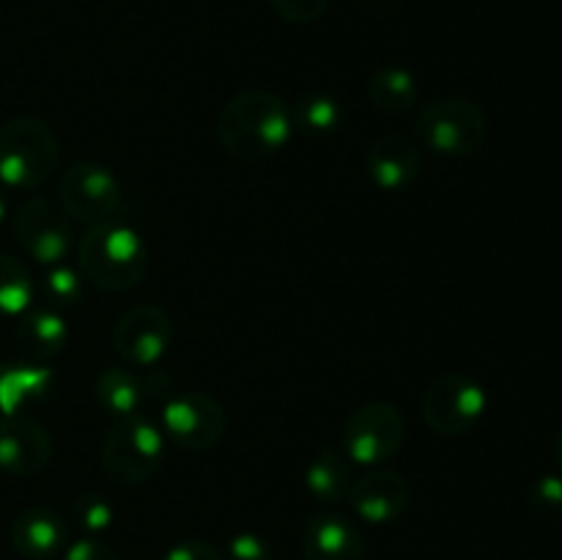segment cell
Instances as JSON below:
<instances>
[{
	"instance_id": "obj_23",
	"label": "cell",
	"mask_w": 562,
	"mask_h": 560,
	"mask_svg": "<svg viewBox=\"0 0 562 560\" xmlns=\"http://www.w3.org/2000/svg\"><path fill=\"white\" fill-rule=\"evenodd\" d=\"M296 115H300V124L305 126L307 132L324 135V132H333L335 126L340 124L344 110H340V104L335 102V99L324 97V93H313V97H307L305 102L300 104Z\"/></svg>"
},
{
	"instance_id": "obj_5",
	"label": "cell",
	"mask_w": 562,
	"mask_h": 560,
	"mask_svg": "<svg viewBox=\"0 0 562 560\" xmlns=\"http://www.w3.org/2000/svg\"><path fill=\"white\" fill-rule=\"evenodd\" d=\"M486 115L464 97H442L417 113V135L423 146L442 157H472L486 141Z\"/></svg>"
},
{
	"instance_id": "obj_18",
	"label": "cell",
	"mask_w": 562,
	"mask_h": 560,
	"mask_svg": "<svg viewBox=\"0 0 562 560\" xmlns=\"http://www.w3.org/2000/svg\"><path fill=\"white\" fill-rule=\"evenodd\" d=\"M53 371L31 362L0 366V412L22 415L25 406L36 404L53 390Z\"/></svg>"
},
{
	"instance_id": "obj_31",
	"label": "cell",
	"mask_w": 562,
	"mask_h": 560,
	"mask_svg": "<svg viewBox=\"0 0 562 560\" xmlns=\"http://www.w3.org/2000/svg\"><path fill=\"white\" fill-rule=\"evenodd\" d=\"M554 461H558V467L562 470V428L554 434Z\"/></svg>"
},
{
	"instance_id": "obj_14",
	"label": "cell",
	"mask_w": 562,
	"mask_h": 560,
	"mask_svg": "<svg viewBox=\"0 0 562 560\" xmlns=\"http://www.w3.org/2000/svg\"><path fill=\"white\" fill-rule=\"evenodd\" d=\"M302 560H368V544L355 522L324 511L302 527Z\"/></svg>"
},
{
	"instance_id": "obj_8",
	"label": "cell",
	"mask_w": 562,
	"mask_h": 560,
	"mask_svg": "<svg viewBox=\"0 0 562 560\" xmlns=\"http://www.w3.org/2000/svg\"><path fill=\"white\" fill-rule=\"evenodd\" d=\"M14 234L22 250L38 264H60L71 247L75 236V217L55 198L33 195L20 206L14 217Z\"/></svg>"
},
{
	"instance_id": "obj_11",
	"label": "cell",
	"mask_w": 562,
	"mask_h": 560,
	"mask_svg": "<svg viewBox=\"0 0 562 560\" xmlns=\"http://www.w3.org/2000/svg\"><path fill=\"white\" fill-rule=\"evenodd\" d=\"M173 344V322L159 305H135L113 327V346L130 368H154Z\"/></svg>"
},
{
	"instance_id": "obj_22",
	"label": "cell",
	"mask_w": 562,
	"mask_h": 560,
	"mask_svg": "<svg viewBox=\"0 0 562 560\" xmlns=\"http://www.w3.org/2000/svg\"><path fill=\"white\" fill-rule=\"evenodd\" d=\"M36 285L25 264L11 253H0V316H16L31 307Z\"/></svg>"
},
{
	"instance_id": "obj_20",
	"label": "cell",
	"mask_w": 562,
	"mask_h": 560,
	"mask_svg": "<svg viewBox=\"0 0 562 560\" xmlns=\"http://www.w3.org/2000/svg\"><path fill=\"white\" fill-rule=\"evenodd\" d=\"M66 338H69V329L60 313H55L53 307H38L22 316V322L16 324V340H20L22 351L33 357H55L58 351H64Z\"/></svg>"
},
{
	"instance_id": "obj_17",
	"label": "cell",
	"mask_w": 562,
	"mask_h": 560,
	"mask_svg": "<svg viewBox=\"0 0 562 560\" xmlns=\"http://www.w3.org/2000/svg\"><path fill=\"white\" fill-rule=\"evenodd\" d=\"M66 541V525L53 508L33 505L11 522V544L22 558L44 560L60 552Z\"/></svg>"
},
{
	"instance_id": "obj_3",
	"label": "cell",
	"mask_w": 562,
	"mask_h": 560,
	"mask_svg": "<svg viewBox=\"0 0 562 560\" xmlns=\"http://www.w3.org/2000/svg\"><path fill=\"white\" fill-rule=\"evenodd\" d=\"M60 165L53 126L33 115H16L0 126V184L31 192L47 184Z\"/></svg>"
},
{
	"instance_id": "obj_21",
	"label": "cell",
	"mask_w": 562,
	"mask_h": 560,
	"mask_svg": "<svg viewBox=\"0 0 562 560\" xmlns=\"http://www.w3.org/2000/svg\"><path fill=\"white\" fill-rule=\"evenodd\" d=\"M373 104L384 113H409L417 102V80L409 69H401V66H384L373 75L371 86Z\"/></svg>"
},
{
	"instance_id": "obj_25",
	"label": "cell",
	"mask_w": 562,
	"mask_h": 560,
	"mask_svg": "<svg viewBox=\"0 0 562 560\" xmlns=\"http://www.w3.org/2000/svg\"><path fill=\"white\" fill-rule=\"evenodd\" d=\"M75 511L77 519H80L91 533L104 530V527H110V522H113V508H110L108 497H102V494L97 492L82 494V497L77 500Z\"/></svg>"
},
{
	"instance_id": "obj_28",
	"label": "cell",
	"mask_w": 562,
	"mask_h": 560,
	"mask_svg": "<svg viewBox=\"0 0 562 560\" xmlns=\"http://www.w3.org/2000/svg\"><path fill=\"white\" fill-rule=\"evenodd\" d=\"M231 560H272V547L256 533H241L231 541Z\"/></svg>"
},
{
	"instance_id": "obj_19",
	"label": "cell",
	"mask_w": 562,
	"mask_h": 560,
	"mask_svg": "<svg viewBox=\"0 0 562 560\" xmlns=\"http://www.w3.org/2000/svg\"><path fill=\"white\" fill-rule=\"evenodd\" d=\"M351 461L344 453V448H335L327 445L316 459L311 461L305 472L307 492L313 494L322 503H340V500L349 497V489L355 475H351Z\"/></svg>"
},
{
	"instance_id": "obj_12",
	"label": "cell",
	"mask_w": 562,
	"mask_h": 560,
	"mask_svg": "<svg viewBox=\"0 0 562 560\" xmlns=\"http://www.w3.org/2000/svg\"><path fill=\"white\" fill-rule=\"evenodd\" d=\"M53 459V437L27 415L0 417V470L14 478L38 475Z\"/></svg>"
},
{
	"instance_id": "obj_4",
	"label": "cell",
	"mask_w": 562,
	"mask_h": 560,
	"mask_svg": "<svg viewBox=\"0 0 562 560\" xmlns=\"http://www.w3.org/2000/svg\"><path fill=\"white\" fill-rule=\"evenodd\" d=\"M165 456V437L143 415L119 417L102 443V467L119 486H140L157 472Z\"/></svg>"
},
{
	"instance_id": "obj_24",
	"label": "cell",
	"mask_w": 562,
	"mask_h": 560,
	"mask_svg": "<svg viewBox=\"0 0 562 560\" xmlns=\"http://www.w3.org/2000/svg\"><path fill=\"white\" fill-rule=\"evenodd\" d=\"M269 5L274 9V14H280V20L307 25V22H316L318 16H324L329 0H269Z\"/></svg>"
},
{
	"instance_id": "obj_32",
	"label": "cell",
	"mask_w": 562,
	"mask_h": 560,
	"mask_svg": "<svg viewBox=\"0 0 562 560\" xmlns=\"http://www.w3.org/2000/svg\"><path fill=\"white\" fill-rule=\"evenodd\" d=\"M5 214H9V198H5V192L0 190V225H3Z\"/></svg>"
},
{
	"instance_id": "obj_26",
	"label": "cell",
	"mask_w": 562,
	"mask_h": 560,
	"mask_svg": "<svg viewBox=\"0 0 562 560\" xmlns=\"http://www.w3.org/2000/svg\"><path fill=\"white\" fill-rule=\"evenodd\" d=\"M530 505L538 514H560L562 511V478L560 475H541L530 486Z\"/></svg>"
},
{
	"instance_id": "obj_27",
	"label": "cell",
	"mask_w": 562,
	"mask_h": 560,
	"mask_svg": "<svg viewBox=\"0 0 562 560\" xmlns=\"http://www.w3.org/2000/svg\"><path fill=\"white\" fill-rule=\"evenodd\" d=\"M47 291L53 296V302H58V305H75L82 294L80 275L69 267H55L47 275Z\"/></svg>"
},
{
	"instance_id": "obj_10",
	"label": "cell",
	"mask_w": 562,
	"mask_h": 560,
	"mask_svg": "<svg viewBox=\"0 0 562 560\" xmlns=\"http://www.w3.org/2000/svg\"><path fill=\"white\" fill-rule=\"evenodd\" d=\"M60 203L82 223H108L119 212L124 192L113 170L99 163H75L60 176Z\"/></svg>"
},
{
	"instance_id": "obj_1",
	"label": "cell",
	"mask_w": 562,
	"mask_h": 560,
	"mask_svg": "<svg viewBox=\"0 0 562 560\" xmlns=\"http://www.w3.org/2000/svg\"><path fill=\"white\" fill-rule=\"evenodd\" d=\"M217 137L225 152L241 163L274 157L291 141L289 108L278 93L261 88L236 93L220 110Z\"/></svg>"
},
{
	"instance_id": "obj_2",
	"label": "cell",
	"mask_w": 562,
	"mask_h": 560,
	"mask_svg": "<svg viewBox=\"0 0 562 560\" xmlns=\"http://www.w3.org/2000/svg\"><path fill=\"white\" fill-rule=\"evenodd\" d=\"M82 275L104 291H130L148 269V247L135 228L121 223H97L77 245Z\"/></svg>"
},
{
	"instance_id": "obj_6",
	"label": "cell",
	"mask_w": 562,
	"mask_h": 560,
	"mask_svg": "<svg viewBox=\"0 0 562 560\" xmlns=\"http://www.w3.org/2000/svg\"><path fill=\"white\" fill-rule=\"evenodd\" d=\"M406 437V423L398 406L371 401L346 417L340 448L355 464H382L393 459Z\"/></svg>"
},
{
	"instance_id": "obj_29",
	"label": "cell",
	"mask_w": 562,
	"mask_h": 560,
	"mask_svg": "<svg viewBox=\"0 0 562 560\" xmlns=\"http://www.w3.org/2000/svg\"><path fill=\"white\" fill-rule=\"evenodd\" d=\"M162 560H223L220 549L214 544L201 541V538H190L165 552Z\"/></svg>"
},
{
	"instance_id": "obj_30",
	"label": "cell",
	"mask_w": 562,
	"mask_h": 560,
	"mask_svg": "<svg viewBox=\"0 0 562 560\" xmlns=\"http://www.w3.org/2000/svg\"><path fill=\"white\" fill-rule=\"evenodd\" d=\"M64 560H121L110 544L97 541V538H86V541L71 544L64 552Z\"/></svg>"
},
{
	"instance_id": "obj_16",
	"label": "cell",
	"mask_w": 562,
	"mask_h": 560,
	"mask_svg": "<svg viewBox=\"0 0 562 560\" xmlns=\"http://www.w3.org/2000/svg\"><path fill=\"white\" fill-rule=\"evenodd\" d=\"M420 148L412 137L390 132L382 135L366 154V168L379 190H406L420 173Z\"/></svg>"
},
{
	"instance_id": "obj_9",
	"label": "cell",
	"mask_w": 562,
	"mask_h": 560,
	"mask_svg": "<svg viewBox=\"0 0 562 560\" xmlns=\"http://www.w3.org/2000/svg\"><path fill=\"white\" fill-rule=\"evenodd\" d=\"M165 434L184 450H209L228 432L223 404L201 390L173 393L162 406Z\"/></svg>"
},
{
	"instance_id": "obj_13",
	"label": "cell",
	"mask_w": 562,
	"mask_h": 560,
	"mask_svg": "<svg viewBox=\"0 0 562 560\" xmlns=\"http://www.w3.org/2000/svg\"><path fill=\"white\" fill-rule=\"evenodd\" d=\"M346 500L360 519L371 525H390L406 514L412 503V489L401 472L371 470L366 475H355Z\"/></svg>"
},
{
	"instance_id": "obj_7",
	"label": "cell",
	"mask_w": 562,
	"mask_h": 560,
	"mask_svg": "<svg viewBox=\"0 0 562 560\" xmlns=\"http://www.w3.org/2000/svg\"><path fill=\"white\" fill-rule=\"evenodd\" d=\"M488 406L481 382L467 373H442L423 393V421L442 437H456L475 426Z\"/></svg>"
},
{
	"instance_id": "obj_15",
	"label": "cell",
	"mask_w": 562,
	"mask_h": 560,
	"mask_svg": "<svg viewBox=\"0 0 562 560\" xmlns=\"http://www.w3.org/2000/svg\"><path fill=\"white\" fill-rule=\"evenodd\" d=\"M157 390H168V379L159 371L137 373L135 368H104L97 377V401L115 417L140 415Z\"/></svg>"
}]
</instances>
